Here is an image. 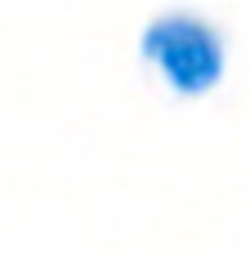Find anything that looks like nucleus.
I'll list each match as a JSON object with an SVG mask.
<instances>
[{"mask_svg": "<svg viewBox=\"0 0 250 254\" xmlns=\"http://www.w3.org/2000/svg\"><path fill=\"white\" fill-rule=\"evenodd\" d=\"M143 58L179 94H206L224 76V40L192 13H166L143 31Z\"/></svg>", "mask_w": 250, "mask_h": 254, "instance_id": "obj_1", "label": "nucleus"}]
</instances>
